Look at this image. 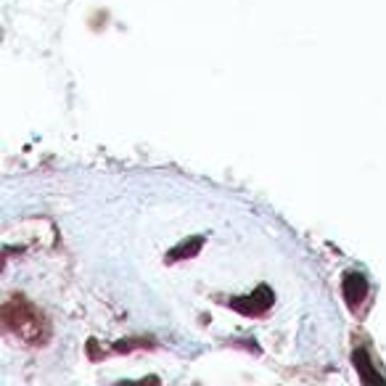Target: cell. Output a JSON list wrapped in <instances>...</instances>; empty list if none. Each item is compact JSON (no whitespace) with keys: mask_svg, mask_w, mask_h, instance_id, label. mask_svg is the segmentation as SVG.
Returning a JSON list of instances; mask_svg holds the SVG:
<instances>
[]
</instances>
